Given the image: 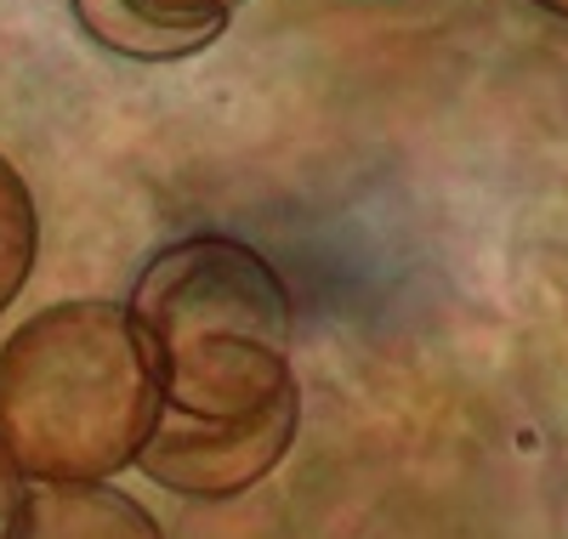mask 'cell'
Listing matches in <instances>:
<instances>
[{
    "mask_svg": "<svg viewBox=\"0 0 568 539\" xmlns=\"http://www.w3.org/2000/svg\"><path fill=\"white\" fill-rule=\"evenodd\" d=\"M40 251V216H34V193L18 176V165L0 154V313L18 302V289L29 284Z\"/></svg>",
    "mask_w": 568,
    "mask_h": 539,
    "instance_id": "8992f818",
    "label": "cell"
},
{
    "mask_svg": "<svg viewBox=\"0 0 568 539\" xmlns=\"http://www.w3.org/2000/svg\"><path fill=\"white\" fill-rule=\"evenodd\" d=\"M12 539H165L154 511L109 482H45L23 495Z\"/></svg>",
    "mask_w": 568,
    "mask_h": 539,
    "instance_id": "5b68a950",
    "label": "cell"
},
{
    "mask_svg": "<svg viewBox=\"0 0 568 539\" xmlns=\"http://www.w3.org/2000/svg\"><path fill=\"white\" fill-rule=\"evenodd\" d=\"M296 420H302L296 386H284L267 409L240 415V420H194V415H176L160 404V420L149 431V444H142L136 466L160 488H171V495L233 500L291 455Z\"/></svg>",
    "mask_w": 568,
    "mask_h": 539,
    "instance_id": "3957f363",
    "label": "cell"
},
{
    "mask_svg": "<svg viewBox=\"0 0 568 539\" xmlns=\"http://www.w3.org/2000/svg\"><path fill=\"white\" fill-rule=\"evenodd\" d=\"M91 45L131 63H182L205 52L245 0H69Z\"/></svg>",
    "mask_w": 568,
    "mask_h": 539,
    "instance_id": "277c9868",
    "label": "cell"
},
{
    "mask_svg": "<svg viewBox=\"0 0 568 539\" xmlns=\"http://www.w3.org/2000/svg\"><path fill=\"white\" fill-rule=\"evenodd\" d=\"M160 404L194 420H240L291 386V296L273 262L227 233L176 238L131 289Z\"/></svg>",
    "mask_w": 568,
    "mask_h": 539,
    "instance_id": "6da1fadb",
    "label": "cell"
},
{
    "mask_svg": "<svg viewBox=\"0 0 568 539\" xmlns=\"http://www.w3.org/2000/svg\"><path fill=\"white\" fill-rule=\"evenodd\" d=\"M160 386L125 307L58 302L0 347V449L40 482H109L136 466Z\"/></svg>",
    "mask_w": 568,
    "mask_h": 539,
    "instance_id": "7a4b0ae2",
    "label": "cell"
},
{
    "mask_svg": "<svg viewBox=\"0 0 568 539\" xmlns=\"http://www.w3.org/2000/svg\"><path fill=\"white\" fill-rule=\"evenodd\" d=\"M529 7H540V12H551V18H568V0H529Z\"/></svg>",
    "mask_w": 568,
    "mask_h": 539,
    "instance_id": "ba28073f",
    "label": "cell"
},
{
    "mask_svg": "<svg viewBox=\"0 0 568 539\" xmlns=\"http://www.w3.org/2000/svg\"><path fill=\"white\" fill-rule=\"evenodd\" d=\"M18 511H23V471L12 466L7 449H0V539H12Z\"/></svg>",
    "mask_w": 568,
    "mask_h": 539,
    "instance_id": "52a82bcc",
    "label": "cell"
}]
</instances>
